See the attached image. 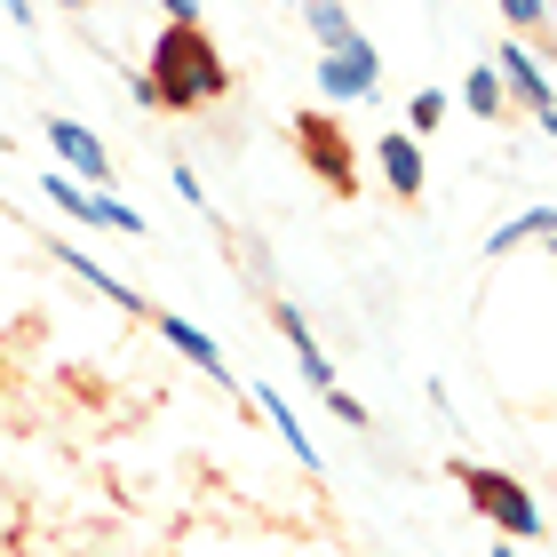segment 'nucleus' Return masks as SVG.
Returning a JSON list of instances; mask_svg holds the SVG:
<instances>
[{
  "instance_id": "obj_2",
  "label": "nucleus",
  "mask_w": 557,
  "mask_h": 557,
  "mask_svg": "<svg viewBox=\"0 0 557 557\" xmlns=\"http://www.w3.org/2000/svg\"><path fill=\"white\" fill-rule=\"evenodd\" d=\"M446 478L470 494V510H478V518H494L510 542H534V534H542V510H534V494H525L510 470H486V462H446Z\"/></svg>"
},
{
  "instance_id": "obj_10",
  "label": "nucleus",
  "mask_w": 557,
  "mask_h": 557,
  "mask_svg": "<svg viewBox=\"0 0 557 557\" xmlns=\"http://www.w3.org/2000/svg\"><path fill=\"white\" fill-rule=\"evenodd\" d=\"M549 232H557V215H549V208H525L518 223H494L486 256H510V247H534V239H549Z\"/></svg>"
},
{
  "instance_id": "obj_15",
  "label": "nucleus",
  "mask_w": 557,
  "mask_h": 557,
  "mask_svg": "<svg viewBox=\"0 0 557 557\" xmlns=\"http://www.w3.org/2000/svg\"><path fill=\"white\" fill-rule=\"evenodd\" d=\"M350 33H359V24H350V9H335V0H319V9H311V40L335 48V40H350Z\"/></svg>"
},
{
  "instance_id": "obj_1",
  "label": "nucleus",
  "mask_w": 557,
  "mask_h": 557,
  "mask_svg": "<svg viewBox=\"0 0 557 557\" xmlns=\"http://www.w3.org/2000/svg\"><path fill=\"white\" fill-rule=\"evenodd\" d=\"M144 96H151V112H199V104H215V96H232V64L215 57L208 24H199V9H184V0L160 9V40H151V64H144Z\"/></svg>"
},
{
  "instance_id": "obj_5",
  "label": "nucleus",
  "mask_w": 557,
  "mask_h": 557,
  "mask_svg": "<svg viewBox=\"0 0 557 557\" xmlns=\"http://www.w3.org/2000/svg\"><path fill=\"white\" fill-rule=\"evenodd\" d=\"M48 151H57L64 168H81V191H112V160L81 120H48Z\"/></svg>"
},
{
  "instance_id": "obj_8",
  "label": "nucleus",
  "mask_w": 557,
  "mask_h": 557,
  "mask_svg": "<svg viewBox=\"0 0 557 557\" xmlns=\"http://www.w3.org/2000/svg\"><path fill=\"white\" fill-rule=\"evenodd\" d=\"M151 326H160V335H168L175 350H184V359H191L199 374H215V383H223V391H239V374H232V367H223V350H215L208 335H199V326H191L184 311H151Z\"/></svg>"
},
{
  "instance_id": "obj_4",
  "label": "nucleus",
  "mask_w": 557,
  "mask_h": 557,
  "mask_svg": "<svg viewBox=\"0 0 557 557\" xmlns=\"http://www.w3.org/2000/svg\"><path fill=\"white\" fill-rule=\"evenodd\" d=\"M311 81H319L326 104H359V96L383 88V57H374V40H367V33H350V40H335V48L319 57Z\"/></svg>"
},
{
  "instance_id": "obj_12",
  "label": "nucleus",
  "mask_w": 557,
  "mask_h": 557,
  "mask_svg": "<svg viewBox=\"0 0 557 557\" xmlns=\"http://www.w3.org/2000/svg\"><path fill=\"white\" fill-rule=\"evenodd\" d=\"M462 104H470V120H502V81H494V64H486V57L470 64V81H462Z\"/></svg>"
},
{
  "instance_id": "obj_9",
  "label": "nucleus",
  "mask_w": 557,
  "mask_h": 557,
  "mask_svg": "<svg viewBox=\"0 0 557 557\" xmlns=\"http://www.w3.org/2000/svg\"><path fill=\"white\" fill-rule=\"evenodd\" d=\"M271 319H278V335L295 343V359H302V374H311V391H343V374L326 367V350L311 343V319H302L295 302H271Z\"/></svg>"
},
{
  "instance_id": "obj_16",
  "label": "nucleus",
  "mask_w": 557,
  "mask_h": 557,
  "mask_svg": "<svg viewBox=\"0 0 557 557\" xmlns=\"http://www.w3.org/2000/svg\"><path fill=\"white\" fill-rule=\"evenodd\" d=\"M48 199H57V208H64L72 223H96V208H88V191L72 184V175H48Z\"/></svg>"
},
{
  "instance_id": "obj_13",
  "label": "nucleus",
  "mask_w": 557,
  "mask_h": 557,
  "mask_svg": "<svg viewBox=\"0 0 557 557\" xmlns=\"http://www.w3.org/2000/svg\"><path fill=\"white\" fill-rule=\"evenodd\" d=\"M438 120H446V88H422L414 104H407V128H398V136L422 144V136H438Z\"/></svg>"
},
{
  "instance_id": "obj_6",
  "label": "nucleus",
  "mask_w": 557,
  "mask_h": 557,
  "mask_svg": "<svg viewBox=\"0 0 557 557\" xmlns=\"http://www.w3.org/2000/svg\"><path fill=\"white\" fill-rule=\"evenodd\" d=\"M486 64H494V81H510V88L525 96V112H534L542 128H557V104H549V72H542L534 57H525V48H502V57H486Z\"/></svg>"
},
{
  "instance_id": "obj_18",
  "label": "nucleus",
  "mask_w": 557,
  "mask_h": 557,
  "mask_svg": "<svg viewBox=\"0 0 557 557\" xmlns=\"http://www.w3.org/2000/svg\"><path fill=\"white\" fill-rule=\"evenodd\" d=\"M494 557H518V549H494Z\"/></svg>"
},
{
  "instance_id": "obj_3",
  "label": "nucleus",
  "mask_w": 557,
  "mask_h": 557,
  "mask_svg": "<svg viewBox=\"0 0 557 557\" xmlns=\"http://www.w3.org/2000/svg\"><path fill=\"white\" fill-rule=\"evenodd\" d=\"M287 136H295L302 168H311L326 191H335V199H359V144H350V128H343L335 112H295Z\"/></svg>"
},
{
  "instance_id": "obj_7",
  "label": "nucleus",
  "mask_w": 557,
  "mask_h": 557,
  "mask_svg": "<svg viewBox=\"0 0 557 557\" xmlns=\"http://www.w3.org/2000/svg\"><path fill=\"white\" fill-rule=\"evenodd\" d=\"M374 168H383L391 175V199H407V208H414V199H422V184H430V168H422V144H407V136H374Z\"/></svg>"
},
{
  "instance_id": "obj_11",
  "label": "nucleus",
  "mask_w": 557,
  "mask_h": 557,
  "mask_svg": "<svg viewBox=\"0 0 557 557\" xmlns=\"http://www.w3.org/2000/svg\"><path fill=\"white\" fill-rule=\"evenodd\" d=\"M256 398H263V414L278 422V438L295 446V462H311V478H319V446H311V430L295 422V407H287V398H278V391H256Z\"/></svg>"
},
{
  "instance_id": "obj_17",
  "label": "nucleus",
  "mask_w": 557,
  "mask_h": 557,
  "mask_svg": "<svg viewBox=\"0 0 557 557\" xmlns=\"http://www.w3.org/2000/svg\"><path fill=\"white\" fill-rule=\"evenodd\" d=\"M326 407H335V422H350V430H367V407L350 391H326Z\"/></svg>"
},
{
  "instance_id": "obj_14",
  "label": "nucleus",
  "mask_w": 557,
  "mask_h": 557,
  "mask_svg": "<svg viewBox=\"0 0 557 557\" xmlns=\"http://www.w3.org/2000/svg\"><path fill=\"white\" fill-rule=\"evenodd\" d=\"M88 208H96V223H112V232H128V239H144V215L128 208L120 191H88Z\"/></svg>"
}]
</instances>
